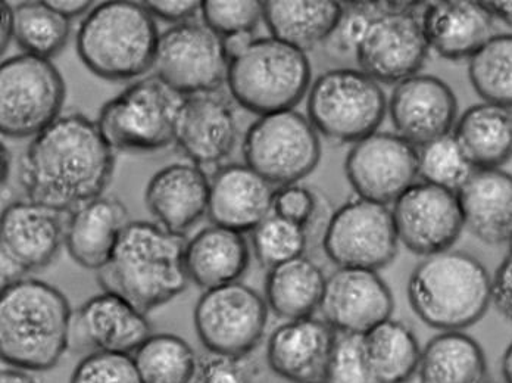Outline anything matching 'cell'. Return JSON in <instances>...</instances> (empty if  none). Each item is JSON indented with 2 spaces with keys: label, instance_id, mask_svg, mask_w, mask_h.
<instances>
[{
  "label": "cell",
  "instance_id": "49",
  "mask_svg": "<svg viewBox=\"0 0 512 383\" xmlns=\"http://www.w3.org/2000/svg\"><path fill=\"white\" fill-rule=\"evenodd\" d=\"M0 264H2V267H0V270H2V288L24 279L27 274L26 270L17 261L12 260L9 255L3 254V252H0Z\"/></svg>",
  "mask_w": 512,
  "mask_h": 383
},
{
  "label": "cell",
  "instance_id": "4",
  "mask_svg": "<svg viewBox=\"0 0 512 383\" xmlns=\"http://www.w3.org/2000/svg\"><path fill=\"white\" fill-rule=\"evenodd\" d=\"M154 15L143 2L109 0L78 27L77 54L87 70L109 82H127L154 68L159 43Z\"/></svg>",
  "mask_w": 512,
  "mask_h": 383
},
{
  "label": "cell",
  "instance_id": "30",
  "mask_svg": "<svg viewBox=\"0 0 512 383\" xmlns=\"http://www.w3.org/2000/svg\"><path fill=\"white\" fill-rule=\"evenodd\" d=\"M452 135L474 170L501 168L512 158V110L489 102L473 105L462 112Z\"/></svg>",
  "mask_w": 512,
  "mask_h": 383
},
{
  "label": "cell",
  "instance_id": "29",
  "mask_svg": "<svg viewBox=\"0 0 512 383\" xmlns=\"http://www.w3.org/2000/svg\"><path fill=\"white\" fill-rule=\"evenodd\" d=\"M343 14V3L333 0H268L262 20L271 36L307 52L330 40Z\"/></svg>",
  "mask_w": 512,
  "mask_h": 383
},
{
  "label": "cell",
  "instance_id": "56",
  "mask_svg": "<svg viewBox=\"0 0 512 383\" xmlns=\"http://www.w3.org/2000/svg\"><path fill=\"white\" fill-rule=\"evenodd\" d=\"M314 383H323V382H314Z\"/></svg>",
  "mask_w": 512,
  "mask_h": 383
},
{
  "label": "cell",
  "instance_id": "55",
  "mask_svg": "<svg viewBox=\"0 0 512 383\" xmlns=\"http://www.w3.org/2000/svg\"><path fill=\"white\" fill-rule=\"evenodd\" d=\"M474 383H493V382H489V381H486V379H482V381L474 382Z\"/></svg>",
  "mask_w": 512,
  "mask_h": 383
},
{
  "label": "cell",
  "instance_id": "48",
  "mask_svg": "<svg viewBox=\"0 0 512 383\" xmlns=\"http://www.w3.org/2000/svg\"><path fill=\"white\" fill-rule=\"evenodd\" d=\"M49 5L55 9L59 14L64 15L68 20H73V18L81 17V15L86 14L87 11H92L93 3L90 0H73V2H61V0H46Z\"/></svg>",
  "mask_w": 512,
  "mask_h": 383
},
{
  "label": "cell",
  "instance_id": "21",
  "mask_svg": "<svg viewBox=\"0 0 512 383\" xmlns=\"http://www.w3.org/2000/svg\"><path fill=\"white\" fill-rule=\"evenodd\" d=\"M336 338L323 319L286 320L268 338V366L292 383L324 382Z\"/></svg>",
  "mask_w": 512,
  "mask_h": 383
},
{
  "label": "cell",
  "instance_id": "42",
  "mask_svg": "<svg viewBox=\"0 0 512 383\" xmlns=\"http://www.w3.org/2000/svg\"><path fill=\"white\" fill-rule=\"evenodd\" d=\"M327 201L323 193L302 185H290L279 188L274 195L273 213L305 227L309 235L312 224L326 210Z\"/></svg>",
  "mask_w": 512,
  "mask_h": 383
},
{
  "label": "cell",
  "instance_id": "33",
  "mask_svg": "<svg viewBox=\"0 0 512 383\" xmlns=\"http://www.w3.org/2000/svg\"><path fill=\"white\" fill-rule=\"evenodd\" d=\"M364 348L379 383H407L417 375L423 348L407 323L384 320L364 333Z\"/></svg>",
  "mask_w": 512,
  "mask_h": 383
},
{
  "label": "cell",
  "instance_id": "20",
  "mask_svg": "<svg viewBox=\"0 0 512 383\" xmlns=\"http://www.w3.org/2000/svg\"><path fill=\"white\" fill-rule=\"evenodd\" d=\"M239 137L236 114L218 92L187 96L176 121V145L193 164H220L233 152Z\"/></svg>",
  "mask_w": 512,
  "mask_h": 383
},
{
  "label": "cell",
  "instance_id": "38",
  "mask_svg": "<svg viewBox=\"0 0 512 383\" xmlns=\"http://www.w3.org/2000/svg\"><path fill=\"white\" fill-rule=\"evenodd\" d=\"M308 238L305 227L271 213L252 232V247L258 263L270 270L304 255Z\"/></svg>",
  "mask_w": 512,
  "mask_h": 383
},
{
  "label": "cell",
  "instance_id": "35",
  "mask_svg": "<svg viewBox=\"0 0 512 383\" xmlns=\"http://www.w3.org/2000/svg\"><path fill=\"white\" fill-rule=\"evenodd\" d=\"M12 26V39L24 54L45 59L58 55L71 34V20L56 12L46 0L12 6Z\"/></svg>",
  "mask_w": 512,
  "mask_h": 383
},
{
  "label": "cell",
  "instance_id": "19",
  "mask_svg": "<svg viewBox=\"0 0 512 383\" xmlns=\"http://www.w3.org/2000/svg\"><path fill=\"white\" fill-rule=\"evenodd\" d=\"M68 216L36 202H11L0 217V252L27 273L45 269L65 245Z\"/></svg>",
  "mask_w": 512,
  "mask_h": 383
},
{
  "label": "cell",
  "instance_id": "43",
  "mask_svg": "<svg viewBox=\"0 0 512 383\" xmlns=\"http://www.w3.org/2000/svg\"><path fill=\"white\" fill-rule=\"evenodd\" d=\"M198 383H251L245 357L211 354L199 364Z\"/></svg>",
  "mask_w": 512,
  "mask_h": 383
},
{
  "label": "cell",
  "instance_id": "5",
  "mask_svg": "<svg viewBox=\"0 0 512 383\" xmlns=\"http://www.w3.org/2000/svg\"><path fill=\"white\" fill-rule=\"evenodd\" d=\"M408 301L430 328L464 330L483 319L492 304V276L464 251L424 257L408 280Z\"/></svg>",
  "mask_w": 512,
  "mask_h": 383
},
{
  "label": "cell",
  "instance_id": "12",
  "mask_svg": "<svg viewBox=\"0 0 512 383\" xmlns=\"http://www.w3.org/2000/svg\"><path fill=\"white\" fill-rule=\"evenodd\" d=\"M229 64L223 37L205 23L190 20L161 33L152 70L187 98L218 92L227 82Z\"/></svg>",
  "mask_w": 512,
  "mask_h": 383
},
{
  "label": "cell",
  "instance_id": "9",
  "mask_svg": "<svg viewBox=\"0 0 512 383\" xmlns=\"http://www.w3.org/2000/svg\"><path fill=\"white\" fill-rule=\"evenodd\" d=\"M245 164L274 188L298 185L317 168L321 140L304 114L295 110L261 115L243 139Z\"/></svg>",
  "mask_w": 512,
  "mask_h": 383
},
{
  "label": "cell",
  "instance_id": "25",
  "mask_svg": "<svg viewBox=\"0 0 512 383\" xmlns=\"http://www.w3.org/2000/svg\"><path fill=\"white\" fill-rule=\"evenodd\" d=\"M211 180L196 164L176 163L156 171L146 186L145 202L164 229L186 235L208 214Z\"/></svg>",
  "mask_w": 512,
  "mask_h": 383
},
{
  "label": "cell",
  "instance_id": "22",
  "mask_svg": "<svg viewBox=\"0 0 512 383\" xmlns=\"http://www.w3.org/2000/svg\"><path fill=\"white\" fill-rule=\"evenodd\" d=\"M78 341L95 351L133 356L154 335L148 314L114 292L102 291L78 308L73 322Z\"/></svg>",
  "mask_w": 512,
  "mask_h": 383
},
{
  "label": "cell",
  "instance_id": "31",
  "mask_svg": "<svg viewBox=\"0 0 512 383\" xmlns=\"http://www.w3.org/2000/svg\"><path fill=\"white\" fill-rule=\"evenodd\" d=\"M327 277L311 258L301 255L268 270L265 301L277 317L305 319L320 310Z\"/></svg>",
  "mask_w": 512,
  "mask_h": 383
},
{
  "label": "cell",
  "instance_id": "23",
  "mask_svg": "<svg viewBox=\"0 0 512 383\" xmlns=\"http://www.w3.org/2000/svg\"><path fill=\"white\" fill-rule=\"evenodd\" d=\"M276 191L249 165H224L211 179L209 220L234 232H254L273 213Z\"/></svg>",
  "mask_w": 512,
  "mask_h": 383
},
{
  "label": "cell",
  "instance_id": "44",
  "mask_svg": "<svg viewBox=\"0 0 512 383\" xmlns=\"http://www.w3.org/2000/svg\"><path fill=\"white\" fill-rule=\"evenodd\" d=\"M371 14L373 12L368 11L365 6H362V8H352L351 11H346L345 9V14H343L339 27L334 31L333 36L330 37L337 51H354L355 54V49H357L359 40H361L362 34H364L365 28L368 26Z\"/></svg>",
  "mask_w": 512,
  "mask_h": 383
},
{
  "label": "cell",
  "instance_id": "16",
  "mask_svg": "<svg viewBox=\"0 0 512 383\" xmlns=\"http://www.w3.org/2000/svg\"><path fill=\"white\" fill-rule=\"evenodd\" d=\"M392 216L399 242L421 257L452 249L465 229L457 192L426 182L402 193Z\"/></svg>",
  "mask_w": 512,
  "mask_h": 383
},
{
  "label": "cell",
  "instance_id": "10",
  "mask_svg": "<svg viewBox=\"0 0 512 383\" xmlns=\"http://www.w3.org/2000/svg\"><path fill=\"white\" fill-rule=\"evenodd\" d=\"M376 5L355 49L362 73L377 83L398 84L420 74L430 48L421 24L426 3Z\"/></svg>",
  "mask_w": 512,
  "mask_h": 383
},
{
  "label": "cell",
  "instance_id": "28",
  "mask_svg": "<svg viewBox=\"0 0 512 383\" xmlns=\"http://www.w3.org/2000/svg\"><path fill=\"white\" fill-rule=\"evenodd\" d=\"M251 263V249L243 233L226 227H205L186 245L190 282L202 289L239 282Z\"/></svg>",
  "mask_w": 512,
  "mask_h": 383
},
{
  "label": "cell",
  "instance_id": "6",
  "mask_svg": "<svg viewBox=\"0 0 512 383\" xmlns=\"http://www.w3.org/2000/svg\"><path fill=\"white\" fill-rule=\"evenodd\" d=\"M226 83L231 98L259 117L293 110L311 87V62L307 52L276 37H258L231 59Z\"/></svg>",
  "mask_w": 512,
  "mask_h": 383
},
{
  "label": "cell",
  "instance_id": "2",
  "mask_svg": "<svg viewBox=\"0 0 512 383\" xmlns=\"http://www.w3.org/2000/svg\"><path fill=\"white\" fill-rule=\"evenodd\" d=\"M186 235L151 221H130L106 266L98 272L103 291L126 298L143 313L186 291Z\"/></svg>",
  "mask_w": 512,
  "mask_h": 383
},
{
  "label": "cell",
  "instance_id": "17",
  "mask_svg": "<svg viewBox=\"0 0 512 383\" xmlns=\"http://www.w3.org/2000/svg\"><path fill=\"white\" fill-rule=\"evenodd\" d=\"M395 301L376 270L337 267L327 277L320 311L337 333L364 335L392 317Z\"/></svg>",
  "mask_w": 512,
  "mask_h": 383
},
{
  "label": "cell",
  "instance_id": "15",
  "mask_svg": "<svg viewBox=\"0 0 512 383\" xmlns=\"http://www.w3.org/2000/svg\"><path fill=\"white\" fill-rule=\"evenodd\" d=\"M345 173L359 198L395 202L418 179V148L398 133H371L349 149Z\"/></svg>",
  "mask_w": 512,
  "mask_h": 383
},
{
  "label": "cell",
  "instance_id": "8",
  "mask_svg": "<svg viewBox=\"0 0 512 383\" xmlns=\"http://www.w3.org/2000/svg\"><path fill=\"white\" fill-rule=\"evenodd\" d=\"M387 105L376 80L355 68H334L309 87L308 120L330 142L354 145L379 130Z\"/></svg>",
  "mask_w": 512,
  "mask_h": 383
},
{
  "label": "cell",
  "instance_id": "45",
  "mask_svg": "<svg viewBox=\"0 0 512 383\" xmlns=\"http://www.w3.org/2000/svg\"><path fill=\"white\" fill-rule=\"evenodd\" d=\"M492 305L512 323V257L508 255L492 276Z\"/></svg>",
  "mask_w": 512,
  "mask_h": 383
},
{
  "label": "cell",
  "instance_id": "34",
  "mask_svg": "<svg viewBox=\"0 0 512 383\" xmlns=\"http://www.w3.org/2000/svg\"><path fill=\"white\" fill-rule=\"evenodd\" d=\"M143 383H192L199 360L189 342L173 333H154L133 354Z\"/></svg>",
  "mask_w": 512,
  "mask_h": 383
},
{
  "label": "cell",
  "instance_id": "27",
  "mask_svg": "<svg viewBox=\"0 0 512 383\" xmlns=\"http://www.w3.org/2000/svg\"><path fill=\"white\" fill-rule=\"evenodd\" d=\"M126 205L112 196L87 202L68 216L65 247L78 266L102 270L130 223Z\"/></svg>",
  "mask_w": 512,
  "mask_h": 383
},
{
  "label": "cell",
  "instance_id": "51",
  "mask_svg": "<svg viewBox=\"0 0 512 383\" xmlns=\"http://www.w3.org/2000/svg\"><path fill=\"white\" fill-rule=\"evenodd\" d=\"M14 34V26H12V6L9 3H2V54L8 48L9 40Z\"/></svg>",
  "mask_w": 512,
  "mask_h": 383
},
{
  "label": "cell",
  "instance_id": "1",
  "mask_svg": "<svg viewBox=\"0 0 512 383\" xmlns=\"http://www.w3.org/2000/svg\"><path fill=\"white\" fill-rule=\"evenodd\" d=\"M114 168L115 151L96 121L67 112L28 143L20 183L27 201L71 214L103 196Z\"/></svg>",
  "mask_w": 512,
  "mask_h": 383
},
{
  "label": "cell",
  "instance_id": "37",
  "mask_svg": "<svg viewBox=\"0 0 512 383\" xmlns=\"http://www.w3.org/2000/svg\"><path fill=\"white\" fill-rule=\"evenodd\" d=\"M473 173V165L462 154L452 133L418 148L421 182L458 192Z\"/></svg>",
  "mask_w": 512,
  "mask_h": 383
},
{
  "label": "cell",
  "instance_id": "32",
  "mask_svg": "<svg viewBox=\"0 0 512 383\" xmlns=\"http://www.w3.org/2000/svg\"><path fill=\"white\" fill-rule=\"evenodd\" d=\"M482 345L462 330L436 335L421 350L418 383H474L486 376Z\"/></svg>",
  "mask_w": 512,
  "mask_h": 383
},
{
  "label": "cell",
  "instance_id": "36",
  "mask_svg": "<svg viewBox=\"0 0 512 383\" xmlns=\"http://www.w3.org/2000/svg\"><path fill=\"white\" fill-rule=\"evenodd\" d=\"M468 77L483 101L512 110V33L490 37L471 56Z\"/></svg>",
  "mask_w": 512,
  "mask_h": 383
},
{
  "label": "cell",
  "instance_id": "18",
  "mask_svg": "<svg viewBox=\"0 0 512 383\" xmlns=\"http://www.w3.org/2000/svg\"><path fill=\"white\" fill-rule=\"evenodd\" d=\"M387 112L396 133L421 148L452 133L458 101L451 86L439 77L415 74L396 84Z\"/></svg>",
  "mask_w": 512,
  "mask_h": 383
},
{
  "label": "cell",
  "instance_id": "3",
  "mask_svg": "<svg viewBox=\"0 0 512 383\" xmlns=\"http://www.w3.org/2000/svg\"><path fill=\"white\" fill-rule=\"evenodd\" d=\"M70 301L51 283L24 277L0 294V357L14 369L48 372L67 353Z\"/></svg>",
  "mask_w": 512,
  "mask_h": 383
},
{
  "label": "cell",
  "instance_id": "24",
  "mask_svg": "<svg viewBox=\"0 0 512 383\" xmlns=\"http://www.w3.org/2000/svg\"><path fill=\"white\" fill-rule=\"evenodd\" d=\"M421 24L430 51L449 61L470 59L495 36V18L485 3L473 0L426 3Z\"/></svg>",
  "mask_w": 512,
  "mask_h": 383
},
{
  "label": "cell",
  "instance_id": "41",
  "mask_svg": "<svg viewBox=\"0 0 512 383\" xmlns=\"http://www.w3.org/2000/svg\"><path fill=\"white\" fill-rule=\"evenodd\" d=\"M202 18L209 28L221 37L240 31H254L264 17V2L259 0H206L201 6Z\"/></svg>",
  "mask_w": 512,
  "mask_h": 383
},
{
  "label": "cell",
  "instance_id": "26",
  "mask_svg": "<svg viewBox=\"0 0 512 383\" xmlns=\"http://www.w3.org/2000/svg\"><path fill=\"white\" fill-rule=\"evenodd\" d=\"M465 229L487 245L512 235V174L501 168L474 170L457 192Z\"/></svg>",
  "mask_w": 512,
  "mask_h": 383
},
{
  "label": "cell",
  "instance_id": "39",
  "mask_svg": "<svg viewBox=\"0 0 512 383\" xmlns=\"http://www.w3.org/2000/svg\"><path fill=\"white\" fill-rule=\"evenodd\" d=\"M323 383H379L365 356L364 335L337 333Z\"/></svg>",
  "mask_w": 512,
  "mask_h": 383
},
{
  "label": "cell",
  "instance_id": "54",
  "mask_svg": "<svg viewBox=\"0 0 512 383\" xmlns=\"http://www.w3.org/2000/svg\"><path fill=\"white\" fill-rule=\"evenodd\" d=\"M507 244H508V249H510V257H512V235H511L510 241H508Z\"/></svg>",
  "mask_w": 512,
  "mask_h": 383
},
{
  "label": "cell",
  "instance_id": "52",
  "mask_svg": "<svg viewBox=\"0 0 512 383\" xmlns=\"http://www.w3.org/2000/svg\"><path fill=\"white\" fill-rule=\"evenodd\" d=\"M0 383H39L26 370L6 367L0 373Z\"/></svg>",
  "mask_w": 512,
  "mask_h": 383
},
{
  "label": "cell",
  "instance_id": "14",
  "mask_svg": "<svg viewBox=\"0 0 512 383\" xmlns=\"http://www.w3.org/2000/svg\"><path fill=\"white\" fill-rule=\"evenodd\" d=\"M321 242L337 267L376 272L395 260L401 244L392 210L359 196L334 211Z\"/></svg>",
  "mask_w": 512,
  "mask_h": 383
},
{
  "label": "cell",
  "instance_id": "53",
  "mask_svg": "<svg viewBox=\"0 0 512 383\" xmlns=\"http://www.w3.org/2000/svg\"><path fill=\"white\" fill-rule=\"evenodd\" d=\"M501 372L505 383H512V342L502 356Z\"/></svg>",
  "mask_w": 512,
  "mask_h": 383
},
{
  "label": "cell",
  "instance_id": "13",
  "mask_svg": "<svg viewBox=\"0 0 512 383\" xmlns=\"http://www.w3.org/2000/svg\"><path fill=\"white\" fill-rule=\"evenodd\" d=\"M267 301L251 286L233 282L206 289L195 307V329L211 354L246 357L261 344L268 323Z\"/></svg>",
  "mask_w": 512,
  "mask_h": 383
},
{
  "label": "cell",
  "instance_id": "46",
  "mask_svg": "<svg viewBox=\"0 0 512 383\" xmlns=\"http://www.w3.org/2000/svg\"><path fill=\"white\" fill-rule=\"evenodd\" d=\"M143 3L155 18H161V20L174 24L186 23V21L192 20L201 11L202 6V2H195V0H189V2H183V0H179V2L155 0V2H152V0H149V2Z\"/></svg>",
  "mask_w": 512,
  "mask_h": 383
},
{
  "label": "cell",
  "instance_id": "7",
  "mask_svg": "<svg viewBox=\"0 0 512 383\" xmlns=\"http://www.w3.org/2000/svg\"><path fill=\"white\" fill-rule=\"evenodd\" d=\"M184 96L155 74L109 99L99 111L102 136L115 152H155L176 143V121Z\"/></svg>",
  "mask_w": 512,
  "mask_h": 383
},
{
  "label": "cell",
  "instance_id": "40",
  "mask_svg": "<svg viewBox=\"0 0 512 383\" xmlns=\"http://www.w3.org/2000/svg\"><path fill=\"white\" fill-rule=\"evenodd\" d=\"M70 383H143L136 361L128 354L93 351L74 367Z\"/></svg>",
  "mask_w": 512,
  "mask_h": 383
},
{
  "label": "cell",
  "instance_id": "11",
  "mask_svg": "<svg viewBox=\"0 0 512 383\" xmlns=\"http://www.w3.org/2000/svg\"><path fill=\"white\" fill-rule=\"evenodd\" d=\"M67 87L51 59L12 56L0 67V130L12 139L34 137L61 117Z\"/></svg>",
  "mask_w": 512,
  "mask_h": 383
},
{
  "label": "cell",
  "instance_id": "47",
  "mask_svg": "<svg viewBox=\"0 0 512 383\" xmlns=\"http://www.w3.org/2000/svg\"><path fill=\"white\" fill-rule=\"evenodd\" d=\"M254 40V31H240V33L224 37V49H226V54L229 56V61L243 54Z\"/></svg>",
  "mask_w": 512,
  "mask_h": 383
},
{
  "label": "cell",
  "instance_id": "50",
  "mask_svg": "<svg viewBox=\"0 0 512 383\" xmlns=\"http://www.w3.org/2000/svg\"><path fill=\"white\" fill-rule=\"evenodd\" d=\"M483 3L495 20H501L502 23L512 27V0H492V2Z\"/></svg>",
  "mask_w": 512,
  "mask_h": 383
}]
</instances>
